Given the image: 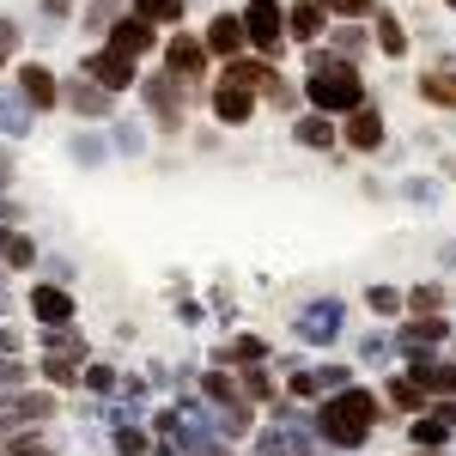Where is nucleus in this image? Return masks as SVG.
<instances>
[{
	"label": "nucleus",
	"mask_w": 456,
	"mask_h": 456,
	"mask_svg": "<svg viewBox=\"0 0 456 456\" xmlns=\"http://www.w3.org/2000/svg\"><path fill=\"white\" fill-rule=\"evenodd\" d=\"M0 256H6V262H12V268H25V262H31L37 249L25 244V238H12V232H0Z\"/></svg>",
	"instance_id": "nucleus-25"
},
{
	"label": "nucleus",
	"mask_w": 456,
	"mask_h": 456,
	"mask_svg": "<svg viewBox=\"0 0 456 456\" xmlns=\"http://www.w3.org/2000/svg\"><path fill=\"white\" fill-rule=\"evenodd\" d=\"M12 49H19V31H12V25H0V61H6Z\"/></svg>",
	"instance_id": "nucleus-33"
},
{
	"label": "nucleus",
	"mask_w": 456,
	"mask_h": 456,
	"mask_svg": "<svg viewBox=\"0 0 456 456\" xmlns=\"http://www.w3.org/2000/svg\"><path fill=\"white\" fill-rule=\"evenodd\" d=\"M420 98H426V104H438V110H456V73L451 68L420 73Z\"/></svg>",
	"instance_id": "nucleus-15"
},
{
	"label": "nucleus",
	"mask_w": 456,
	"mask_h": 456,
	"mask_svg": "<svg viewBox=\"0 0 456 456\" xmlns=\"http://www.w3.org/2000/svg\"><path fill=\"white\" fill-rule=\"evenodd\" d=\"M451 6H456V0H451Z\"/></svg>",
	"instance_id": "nucleus-40"
},
{
	"label": "nucleus",
	"mask_w": 456,
	"mask_h": 456,
	"mask_svg": "<svg viewBox=\"0 0 456 456\" xmlns=\"http://www.w3.org/2000/svg\"><path fill=\"white\" fill-rule=\"evenodd\" d=\"M43 6H49V12H55V19H61V12H68L73 0H43Z\"/></svg>",
	"instance_id": "nucleus-36"
},
{
	"label": "nucleus",
	"mask_w": 456,
	"mask_h": 456,
	"mask_svg": "<svg viewBox=\"0 0 456 456\" xmlns=\"http://www.w3.org/2000/svg\"><path fill=\"white\" fill-rule=\"evenodd\" d=\"M286 456H311V451H286Z\"/></svg>",
	"instance_id": "nucleus-39"
},
{
	"label": "nucleus",
	"mask_w": 456,
	"mask_h": 456,
	"mask_svg": "<svg viewBox=\"0 0 456 456\" xmlns=\"http://www.w3.org/2000/svg\"><path fill=\"white\" fill-rule=\"evenodd\" d=\"M19 86H25V98H31L37 110H55V98H61V92H55V79H49L43 68H25V73H19Z\"/></svg>",
	"instance_id": "nucleus-19"
},
{
	"label": "nucleus",
	"mask_w": 456,
	"mask_h": 456,
	"mask_svg": "<svg viewBox=\"0 0 456 456\" xmlns=\"http://www.w3.org/2000/svg\"><path fill=\"white\" fill-rule=\"evenodd\" d=\"M268 79H274L268 61H225V86H249V92H262Z\"/></svg>",
	"instance_id": "nucleus-18"
},
{
	"label": "nucleus",
	"mask_w": 456,
	"mask_h": 456,
	"mask_svg": "<svg viewBox=\"0 0 456 456\" xmlns=\"http://www.w3.org/2000/svg\"><path fill=\"white\" fill-rule=\"evenodd\" d=\"M305 98H311L322 116H347V110H359V104H365L359 68H353V61H329V55H316L311 79H305Z\"/></svg>",
	"instance_id": "nucleus-2"
},
{
	"label": "nucleus",
	"mask_w": 456,
	"mask_h": 456,
	"mask_svg": "<svg viewBox=\"0 0 456 456\" xmlns=\"http://www.w3.org/2000/svg\"><path fill=\"white\" fill-rule=\"evenodd\" d=\"M347 384V371H335V365H329V371H316V389H341Z\"/></svg>",
	"instance_id": "nucleus-31"
},
{
	"label": "nucleus",
	"mask_w": 456,
	"mask_h": 456,
	"mask_svg": "<svg viewBox=\"0 0 456 456\" xmlns=\"http://www.w3.org/2000/svg\"><path fill=\"white\" fill-rule=\"evenodd\" d=\"M444 438H451V426H444V420H414V444H432V451H438Z\"/></svg>",
	"instance_id": "nucleus-26"
},
{
	"label": "nucleus",
	"mask_w": 456,
	"mask_h": 456,
	"mask_svg": "<svg viewBox=\"0 0 456 456\" xmlns=\"http://www.w3.org/2000/svg\"><path fill=\"white\" fill-rule=\"evenodd\" d=\"M201 43H208V55H225V61H232V55H238V49L249 43V37H244V19L219 12V19L208 25V37H201Z\"/></svg>",
	"instance_id": "nucleus-7"
},
{
	"label": "nucleus",
	"mask_w": 456,
	"mask_h": 456,
	"mask_svg": "<svg viewBox=\"0 0 456 456\" xmlns=\"http://www.w3.org/2000/svg\"><path fill=\"white\" fill-rule=\"evenodd\" d=\"M414 456H438V451H432V444H426V451H420V444H414Z\"/></svg>",
	"instance_id": "nucleus-38"
},
{
	"label": "nucleus",
	"mask_w": 456,
	"mask_h": 456,
	"mask_svg": "<svg viewBox=\"0 0 456 456\" xmlns=\"http://www.w3.org/2000/svg\"><path fill=\"white\" fill-rule=\"evenodd\" d=\"M316 426H322V438L341 444V451L365 444V432L378 426V402H371V389H341V395H329L322 414H316Z\"/></svg>",
	"instance_id": "nucleus-1"
},
{
	"label": "nucleus",
	"mask_w": 456,
	"mask_h": 456,
	"mask_svg": "<svg viewBox=\"0 0 456 456\" xmlns=\"http://www.w3.org/2000/svg\"><path fill=\"white\" fill-rule=\"evenodd\" d=\"M389 402H395V408H408V414H420V408H426V389L414 384V378H389Z\"/></svg>",
	"instance_id": "nucleus-20"
},
{
	"label": "nucleus",
	"mask_w": 456,
	"mask_h": 456,
	"mask_svg": "<svg viewBox=\"0 0 456 456\" xmlns=\"http://www.w3.org/2000/svg\"><path fill=\"white\" fill-rule=\"evenodd\" d=\"M286 31L311 43V37L322 31V6H316V0H298V6H286Z\"/></svg>",
	"instance_id": "nucleus-17"
},
{
	"label": "nucleus",
	"mask_w": 456,
	"mask_h": 456,
	"mask_svg": "<svg viewBox=\"0 0 456 456\" xmlns=\"http://www.w3.org/2000/svg\"><path fill=\"white\" fill-rule=\"evenodd\" d=\"M213 116H219L225 128H244L249 116H256V92H249V86H225V79H219V92H213Z\"/></svg>",
	"instance_id": "nucleus-4"
},
{
	"label": "nucleus",
	"mask_w": 456,
	"mask_h": 456,
	"mask_svg": "<svg viewBox=\"0 0 456 456\" xmlns=\"http://www.w3.org/2000/svg\"><path fill=\"white\" fill-rule=\"evenodd\" d=\"M402 305H408V311H438V305H444V292H438V286H414Z\"/></svg>",
	"instance_id": "nucleus-27"
},
{
	"label": "nucleus",
	"mask_w": 456,
	"mask_h": 456,
	"mask_svg": "<svg viewBox=\"0 0 456 456\" xmlns=\"http://www.w3.org/2000/svg\"><path fill=\"white\" fill-rule=\"evenodd\" d=\"M426 395H456V365H432V359H414V371H408Z\"/></svg>",
	"instance_id": "nucleus-12"
},
{
	"label": "nucleus",
	"mask_w": 456,
	"mask_h": 456,
	"mask_svg": "<svg viewBox=\"0 0 456 456\" xmlns=\"http://www.w3.org/2000/svg\"><path fill=\"white\" fill-rule=\"evenodd\" d=\"M292 141H298V146H311V152H329V146H335V122H329L322 110H316V116H298Z\"/></svg>",
	"instance_id": "nucleus-13"
},
{
	"label": "nucleus",
	"mask_w": 456,
	"mask_h": 456,
	"mask_svg": "<svg viewBox=\"0 0 456 456\" xmlns=\"http://www.w3.org/2000/svg\"><path fill=\"white\" fill-rule=\"evenodd\" d=\"M73 110L79 116H104V86L92 92V86H73Z\"/></svg>",
	"instance_id": "nucleus-24"
},
{
	"label": "nucleus",
	"mask_w": 456,
	"mask_h": 456,
	"mask_svg": "<svg viewBox=\"0 0 456 456\" xmlns=\"http://www.w3.org/2000/svg\"><path fill=\"white\" fill-rule=\"evenodd\" d=\"M322 12H371V0H316Z\"/></svg>",
	"instance_id": "nucleus-30"
},
{
	"label": "nucleus",
	"mask_w": 456,
	"mask_h": 456,
	"mask_svg": "<svg viewBox=\"0 0 456 456\" xmlns=\"http://www.w3.org/2000/svg\"><path fill=\"white\" fill-rule=\"evenodd\" d=\"M146 104L159 110V122H165V128H176V110H171V79H152V86H146Z\"/></svg>",
	"instance_id": "nucleus-21"
},
{
	"label": "nucleus",
	"mask_w": 456,
	"mask_h": 456,
	"mask_svg": "<svg viewBox=\"0 0 456 456\" xmlns=\"http://www.w3.org/2000/svg\"><path fill=\"white\" fill-rule=\"evenodd\" d=\"M444 335H451V329H444V316L438 311H414V322H408V329H402V347H432V341H444Z\"/></svg>",
	"instance_id": "nucleus-14"
},
{
	"label": "nucleus",
	"mask_w": 456,
	"mask_h": 456,
	"mask_svg": "<svg viewBox=\"0 0 456 456\" xmlns=\"http://www.w3.org/2000/svg\"><path fill=\"white\" fill-rule=\"evenodd\" d=\"M244 37L256 43V49H281L286 6H281V0H256V6H244Z\"/></svg>",
	"instance_id": "nucleus-3"
},
{
	"label": "nucleus",
	"mask_w": 456,
	"mask_h": 456,
	"mask_svg": "<svg viewBox=\"0 0 456 456\" xmlns=\"http://www.w3.org/2000/svg\"><path fill=\"white\" fill-rule=\"evenodd\" d=\"M208 395L213 402H238V384L232 378H208Z\"/></svg>",
	"instance_id": "nucleus-29"
},
{
	"label": "nucleus",
	"mask_w": 456,
	"mask_h": 456,
	"mask_svg": "<svg viewBox=\"0 0 456 456\" xmlns=\"http://www.w3.org/2000/svg\"><path fill=\"white\" fill-rule=\"evenodd\" d=\"M86 73H92L104 92H122V86H134V61H128L122 49H98V55L86 61Z\"/></svg>",
	"instance_id": "nucleus-5"
},
{
	"label": "nucleus",
	"mask_w": 456,
	"mask_h": 456,
	"mask_svg": "<svg viewBox=\"0 0 456 456\" xmlns=\"http://www.w3.org/2000/svg\"><path fill=\"white\" fill-rule=\"evenodd\" d=\"M141 6V19H152V25H176L183 19V0H134Z\"/></svg>",
	"instance_id": "nucleus-22"
},
{
	"label": "nucleus",
	"mask_w": 456,
	"mask_h": 456,
	"mask_svg": "<svg viewBox=\"0 0 456 456\" xmlns=\"http://www.w3.org/2000/svg\"><path fill=\"white\" fill-rule=\"evenodd\" d=\"M444 262H451V268H456V244H451V249H444Z\"/></svg>",
	"instance_id": "nucleus-37"
},
{
	"label": "nucleus",
	"mask_w": 456,
	"mask_h": 456,
	"mask_svg": "<svg viewBox=\"0 0 456 456\" xmlns=\"http://www.w3.org/2000/svg\"><path fill=\"white\" fill-rule=\"evenodd\" d=\"M365 305H371L378 316H395V311H402V292H395V286H371V292H365Z\"/></svg>",
	"instance_id": "nucleus-23"
},
{
	"label": "nucleus",
	"mask_w": 456,
	"mask_h": 456,
	"mask_svg": "<svg viewBox=\"0 0 456 456\" xmlns=\"http://www.w3.org/2000/svg\"><path fill=\"white\" fill-rule=\"evenodd\" d=\"M262 341H256V335H244V341H232V353H225V359H238V365H256V359H262Z\"/></svg>",
	"instance_id": "nucleus-28"
},
{
	"label": "nucleus",
	"mask_w": 456,
	"mask_h": 456,
	"mask_svg": "<svg viewBox=\"0 0 456 456\" xmlns=\"http://www.w3.org/2000/svg\"><path fill=\"white\" fill-rule=\"evenodd\" d=\"M31 305H37V316H43V322H68V316H73V298L61 292V286H37Z\"/></svg>",
	"instance_id": "nucleus-16"
},
{
	"label": "nucleus",
	"mask_w": 456,
	"mask_h": 456,
	"mask_svg": "<svg viewBox=\"0 0 456 456\" xmlns=\"http://www.w3.org/2000/svg\"><path fill=\"white\" fill-rule=\"evenodd\" d=\"M298 335H305V341H335V335H341V305H335V298L311 305V311L298 316Z\"/></svg>",
	"instance_id": "nucleus-9"
},
{
	"label": "nucleus",
	"mask_w": 456,
	"mask_h": 456,
	"mask_svg": "<svg viewBox=\"0 0 456 456\" xmlns=\"http://www.w3.org/2000/svg\"><path fill=\"white\" fill-rule=\"evenodd\" d=\"M292 395H316V371H298L292 378Z\"/></svg>",
	"instance_id": "nucleus-32"
},
{
	"label": "nucleus",
	"mask_w": 456,
	"mask_h": 456,
	"mask_svg": "<svg viewBox=\"0 0 456 456\" xmlns=\"http://www.w3.org/2000/svg\"><path fill=\"white\" fill-rule=\"evenodd\" d=\"M347 146L353 152H378V146H384V116H378V110H347Z\"/></svg>",
	"instance_id": "nucleus-6"
},
{
	"label": "nucleus",
	"mask_w": 456,
	"mask_h": 456,
	"mask_svg": "<svg viewBox=\"0 0 456 456\" xmlns=\"http://www.w3.org/2000/svg\"><path fill=\"white\" fill-rule=\"evenodd\" d=\"M6 456H49V451H43V444H31V438H19V444H12Z\"/></svg>",
	"instance_id": "nucleus-34"
},
{
	"label": "nucleus",
	"mask_w": 456,
	"mask_h": 456,
	"mask_svg": "<svg viewBox=\"0 0 456 456\" xmlns=\"http://www.w3.org/2000/svg\"><path fill=\"white\" fill-rule=\"evenodd\" d=\"M165 61H171V79H195V73L208 68V43H195V37H171Z\"/></svg>",
	"instance_id": "nucleus-8"
},
{
	"label": "nucleus",
	"mask_w": 456,
	"mask_h": 456,
	"mask_svg": "<svg viewBox=\"0 0 456 456\" xmlns=\"http://www.w3.org/2000/svg\"><path fill=\"white\" fill-rule=\"evenodd\" d=\"M438 420H444V426H456V395H451V402H438Z\"/></svg>",
	"instance_id": "nucleus-35"
},
{
	"label": "nucleus",
	"mask_w": 456,
	"mask_h": 456,
	"mask_svg": "<svg viewBox=\"0 0 456 456\" xmlns=\"http://www.w3.org/2000/svg\"><path fill=\"white\" fill-rule=\"evenodd\" d=\"M110 49L146 55V49H152V19H116V25H110Z\"/></svg>",
	"instance_id": "nucleus-10"
},
{
	"label": "nucleus",
	"mask_w": 456,
	"mask_h": 456,
	"mask_svg": "<svg viewBox=\"0 0 456 456\" xmlns=\"http://www.w3.org/2000/svg\"><path fill=\"white\" fill-rule=\"evenodd\" d=\"M371 31H378V49H384L389 61H402V55H408V31L395 25V12H384V6H371Z\"/></svg>",
	"instance_id": "nucleus-11"
}]
</instances>
